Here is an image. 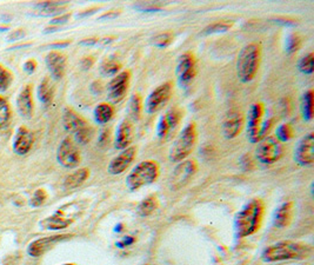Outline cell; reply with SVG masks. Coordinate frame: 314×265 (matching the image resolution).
Masks as SVG:
<instances>
[{
  "mask_svg": "<svg viewBox=\"0 0 314 265\" xmlns=\"http://www.w3.org/2000/svg\"><path fill=\"white\" fill-rule=\"evenodd\" d=\"M26 36V33H25V31L24 30H21V29H19V30H14L13 32H11L10 35H9V37H7V39L9 40H18V39H22V38H24Z\"/></svg>",
  "mask_w": 314,
  "mask_h": 265,
  "instance_id": "obj_42",
  "label": "cell"
},
{
  "mask_svg": "<svg viewBox=\"0 0 314 265\" xmlns=\"http://www.w3.org/2000/svg\"><path fill=\"white\" fill-rule=\"evenodd\" d=\"M294 215L293 202H286L280 205L273 215V225L275 228L285 229L291 224Z\"/></svg>",
  "mask_w": 314,
  "mask_h": 265,
  "instance_id": "obj_22",
  "label": "cell"
},
{
  "mask_svg": "<svg viewBox=\"0 0 314 265\" xmlns=\"http://www.w3.org/2000/svg\"><path fill=\"white\" fill-rule=\"evenodd\" d=\"M262 60V48L258 44H248L240 51L237 60V75L241 83L254 79Z\"/></svg>",
  "mask_w": 314,
  "mask_h": 265,
  "instance_id": "obj_4",
  "label": "cell"
},
{
  "mask_svg": "<svg viewBox=\"0 0 314 265\" xmlns=\"http://www.w3.org/2000/svg\"><path fill=\"white\" fill-rule=\"evenodd\" d=\"M89 177H90L89 169H86V168L79 169L77 170V171H74L73 173H71V175H69L65 178V181H64V188H65L66 190H73V189L81 187Z\"/></svg>",
  "mask_w": 314,
  "mask_h": 265,
  "instance_id": "obj_25",
  "label": "cell"
},
{
  "mask_svg": "<svg viewBox=\"0 0 314 265\" xmlns=\"http://www.w3.org/2000/svg\"><path fill=\"white\" fill-rule=\"evenodd\" d=\"M244 115L240 110L233 109L227 112L224 122H222V134L225 138L233 139L241 132L244 126Z\"/></svg>",
  "mask_w": 314,
  "mask_h": 265,
  "instance_id": "obj_15",
  "label": "cell"
},
{
  "mask_svg": "<svg viewBox=\"0 0 314 265\" xmlns=\"http://www.w3.org/2000/svg\"><path fill=\"white\" fill-rule=\"evenodd\" d=\"M142 112V99L140 97L139 93H134L131 97L130 103H128L127 113H128V119H131L132 122H137L139 120L140 116Z\"/></svg>",
  "mask_w": 314,
  "mask_h": 265,
  "instance_id": "obj_31",
  "label": "cell"
},
{
  "mask_svg": "<svg viewBox=\"0 0 314 265\" xmlns=\"http://www.w3.org/2000/svg\"><path fill=\"white\" fill-rule=\"evenodd\" d=\"M69 44H70V41H64V43H55V44H52L51 47H64V46H67Z\"/></svg>",
  "mask_w": 314,
  "mask_h": 265,
  "instance_id": "obj_48",
  "label": "cell"
},
{
  "mask_svg": "<svg viewBox=\"0 0 314 265\" xmlns=\"http://www.w3.org/2000/svg\"><path fill=\"white\" fill-rule=\"evenodd\" d=\"M67 4L64 2H44L37 4L36 7L39 10L40 16H54L65 10Z\"/></svg>",
  "mask_w": 314,
  "mask_h": 265,
  "instance_id": "obj_28",
  "label": "cell"
},
{
  "mask_svg": "<svg viewBox=\"0 0 314 265\" xmlns=\"http://www.w3.org/2000/svg\"><path fill=\"white\" fill-rule=\"evenodd\" d=\"M159 177V165L154 161L139 163L126 178V187L130 191L139 190L140 188L154 183Z\"/></svg>",
  "mask_w": 314,
  "mask_h": 265,
  "instance_id": "obj_5",
  "label": "cell"
},
{
  "mask_svg": "<svg viewBox=\"0 0 314 265\" xmlns=\"http://www.w3.org/2000/svg\"><path fill=\"white\" fill-rule=\"evenodd\" d=\"M294 136V128L291 124H282L277 128V136L275 138L279 142H289L293 138Z\"/></svg>",
  "mask_w": 314,
  "mask_h": 265,
  "instance_id": "obj_37",
  "label": "cell"
},
{
  "mask_svg": "<svg viewBox=\"0 0 314 265\" xmlns=\"http://www.w3.org/2000/svg\"><path fill=\"white\" fill-rule=\"evenodd\" d=\"M46 65L52 77L59 81L64 77L66 71V57L58 51H51L46 56Z\"/></svg>",
  "mask_w": 314,
  "mask_h": 265,
  "instance_id": "obj_20",
  "label": "cell"
},
{
  "mask_svg": "<svg viewBox=\"0 0 314 265\" xmlns=\"http://www.w3.org/2000/svg\"><path fill=\"white\" fill-rule=\"evenodd\" d=\"M118 16V13H113V14H104L103 17H101L100 19H104V18H107V19H111V18H115Z\"/></svg>",
  "mask_w": 314,
  "mask_h": 265,
  "instance_id": "obj_49",
  "label": "cell"
},
{
  "mask_svg": "<svg viewBox=\"0 0 314 265\" xmlns=\"http://www.w3.org/2000/svg\"><path fill=\"white\" fill-rule=\"evenodd\" d=\"M312 248L300 242L282 241L266 248L262 253V258L266 263L282 262V260L305 259L311 256Z\"/></svg>",
  "mask_w": 314,
  "mask_h": 265,
  "instance_id": "obj_2",
  "label": "cell"
},
{
  "mask_svg": "<svg viewBox=\"0 0 314 265\" xmlns=\"http://www.w3.org/2000/svg\"><path fill=\"white\" fill-rule=\"evenodd\" d=\"M159 203L158 198L156 195H151L149 197H146L142 202H140V204L137 207V212L140 217H147V216L152 215L154 211L158 209Z\"/></svg>",
  "mask_w": 314,
  "mask_h": 265,
  "instance_id": "obj_30",
  "label": "cell"
},
{
  "mask_svg": "<svg viewBox=\"0 0 314 265\" xmlns=\"http://www.w3.org/2000/svg\"><path fill=\"white\" fill-rule=\"evenodd\" d=\"M173 35L171 32H162L152 38V45L158 48H166L172 44Z\"/></svg>",
  "mask_w": 314,
  "mask_h": 265,
  "instance_id": "obj_36",
  "label": "cell"
},
{
  "mask_svg": "<svg viewBox=\"0 0 314 265\" xmlns=\"http://www.w3.org/2000/svg\"><path fill=\"white\" fill-rule=\"evenodd\" d=\"M298 69L302 74L312 75L314 72V55L313 53H308L302 57L298 63Z\"/></svg>",
  "mask_w": 314,
  "mask_h": 265,
  "instance_id": "obj_34",
  "label": "cell"
},
{
  "mask_svg": "<svg viewBox=\"0 0 314 265\" xmlns=\"http://www.w3.org/2000/svg\"><path fill=\"white\" fill-rule=\"evenodd\" d=\"M196 163L194 161H183L181 164H179L176 168L175 172H173L171 178L172 189H180L184 187L185 184L188 183V180L194 176L196 172Z\"/></svg>",
  "mask_w": 314,
  "mask_h": 265,
  "instance_id": "obj_17",
  "label": "cell"
},
{
  "mask_svg": "<svg viewBox=\"0 0 314 265\" xmlns=\"http://www.w3.org/2000/svg\"><path fill=\"white\" fill-rule=\"evenodd\" d=\"M301 115L306 122H311L314 116V93L308 90L302 94L301 98Z\"/></svg>",
  "mask_w": 314,
  "mask_h": 265,
  "instance_id": "obj_27",
  "label": "cell"
},
{
  "mask_svg": "<svg viewBox=\"0 0 314 265\" xmlns=\"http://www.w3.org/2000/svg\"><path fill=\"white\" fill-rule=\"evenodd\" d=\"M134 138V125L131 119L125 118L118 125L116 132L115 146L118 150H125L130 147Z\"/></svg>",
  "mask_w": 314,
  "mask_h": 265,
  "instance_id": "obj_19",
  "label": "cell"
},
{
  "mask_svg": "<svg viewBox=\"0 0 314 265\" xmlns=\"http://www.w3.org/2000/svg\"><path fill=\"white\" fill-rule=\"evenodd\" d=\"M47 199V194L46 191L44 190V189H38V190L33 194L32 198H31V205L32 206H40L43 205V204L46 202Z\"/></svg>",
  "mask_w": 314,
  "mask_h": 265,
  "instance_id": "obj_41",
  "label": "cell"
},
{
  "mask_svg": "<svg viewBox=\"0 0 314 265\" xmlns=\"http://www.w3.org/2000/svg\"><path fill=\"white\" fill-rule=\"evenodd\" d=\"M71 17L70 13H66V14H63V16L60 17H56L53 19V20L51 21L52 25H62V24H65V22L69 21V19Z\"/></svg>",
  "mask_w": 314,
  "mask_h": 265,
  "instance_id": "obj_43",
  "label": "cell"
},
{
  "mask_svg": "<svg viewBox=\"0 0 314 265\" xmlns=\"http://www.w3.org/2000/svg\"><path fill=\"white\" fill-rule=\"evenodd\" d=\"M183 118V112L180 109L173 108L166 111L160 117V120L158 123L157 136L159 141L161 143L171 141L173 135L176 134L177 128L179 127V124Z\"/></svg>",
  "mask_w": 314,
  "mask_h": 265,
  "instance_id": "obj_9",
  "label": "cell"
},
{
  "mask_svg": "<svg viewBox=\"0 0 314 265\" xmlns=\"http://www.w3.org/2000/svg\"><path fill=\"white\" fill-rule=\"evenodd\" d=\"M130 71H123L115 75V78L109 82L107 86V93L108 98L113 103H119V101H122L125 96H126L128 85H130Z\"/></svg>",
  "mask_w": 314,
  "mask_h": 265,
  "instance_id": "obj_13",
  "label": "cell"
},
{
  "mask_svg": "<svg viewBox=\"0 0 314 265\" xmlns=\"http://www.w3.org/2000/svg\"><path fill=\"white\" fill-rule=\"evenodd\" d=\"M159 6H160V4H152V3H147V4H139V5H137L135 7H138V9L140 10H150V11H154V10H158Z\"/></svg>",
  "mask_w": 314,
  "mask_h": 265,
  "instance_id": "obj_44",
  "label": "cell"
},
{
  "mask_svg": "<svg viewBox=\"0 0 314 265\" xmlns=\"http://www.w3.org/2000/svg\"><path fill=\"white\" fill-rule=\"evenodd\" d=\"M13 77L12 73L6 69V67H4L3 65H0V91H6L7 89L10 88V85L12 84Z\"/></svg>",
  "mask_w": 314,
  "mask_h": 265,
  "instance_id": "obj_40",
  "label": "cell"
},
{
  "mask_svg": "<svg viewBox=\"0 0 314 265\" xmlns=\"http://www.w3.org/2000/svg\"><path fill=\"white\" fill-rule=\"evenodd\" d=\"M115 116V109L107 103H100L94 109V119L98 124H107Z\"/></svg>",
  "mask_w": 314,
  "mask_h": 265,
  "instance_id": "obj_29",
  "label": "cell"
},
{
  "mask_svg": "<svg viewBox=\"0 0 314 265\" xmlns=\"http://www.w3.org/2000/svg\"><path fill=\"white\" fill-rule=\"evenodd\" d=\"M86 207L85 202L75 200L60 206L50 217H46L39 223L40 228L45 230H63L69 228L71 224L80 217Z\"/></svg>",
  "mask_w": 314,
  "mask_h": 265,
  "instance_id": "obj_3",
  "label": "cell"
},
{
  "mask_svg": "<svg viewBox=\"0 0 314 265\" xmlns=\"http://www.w3.org/2000/svg\"><path fill=\"white\" fill-rule=\"evenodd\" d=\"M294 161L300 166H311L314 163V135L309 132L297 144Z\"/></svg>",
  "mask_w": 314,
  "mask_h": 265,
  "instance_id": "obj_12",
  "label": "cell"
},
{
  "mask_svg": "<svg viewBox=\"0 0 314 265\" xmlns=\"http://www.w3.org/2000/svg\"><path fill=\"white\" fill-rule=\"evenodd\" d=\"M64 265H74V264H64Z\"/></svg>",
  "mask_w": 314,
  "mask_h": 265,
  "instance_id": "obj_50",
  "label": "cell"
},
{
  "mask_svg": "<svg viewBox=\"0 0 314 265\" xmlns=\"http://www.w3.org/2000/svg\"><path fill=\"white\" fill-rule=\"evenodd\" d=\"M93 63H94V60H93L92 57H86V58L82 59V62H81L82 69H85V70L90 69V67L93 65Z\"/></svg>",
  "mask_w": 314,
  "mask_h": 265,
  "instance_id": "obj_46",
  "label": "cell"
},
{
  "mask_svg": "<svg viewBox=\"0 0 314 265\" xmlns=\"http://www.w3.org/2000/svg\"><path fill=\"white\" fill-rule=\"evenodd\" d=\"M69 237L70 234H56V236L39 238V240L33 241L32 243L28 245L27 253L32 257H40L51 248L54 247L55 244H58L59 242L66 240V238Z\"/></svg>",
  "mask_w": 314,
  "mask_h": 265,
  "instance_id": "obj_18",
  "label": "cell"
},
{
  "mask_svg": "<svg viewBox=\"0 0 314 265\" xmlns=\"http://www.w3.org/2000/svg\"><path fill=\"white\" fill-rule=\"evenodd\" d=\"M172 94V84L169 82L159 85L149 94L145 101V112L149 115H154L160 111L167 104Z\"/></svg>",
  "mask_w": 314,
  "mask_h": 265,
  "instance_id": "obj_10",
  "label": "cell"
},
{
  "mask_svg": "<svg viewBox=\"0 0 314 265\" xmlns=\"http://www.w3.org/2000/svg\"><path fill=\"white\" fill-rule=\"evenodd\" d=\"M99 43V39L97 38H90V39H85L80 41V45H88V46H92V45H96Z\"/></svg>",
  "mask_w": 314,
  "mask_h": 265,
  "instance_id": "obj_47",
  "label": "cell"
},
{
  "mask_svg": "<svg viewBox=\"0 0 314 265\" xmlns=\"http://www.w3.org/2000/svg\"><path fill=\"white\" fill-rule=\"evenodd\" d=\"M56 159H58L59 164L63 165L66 169H74L80 164L81 156L79 152L78 147L75 146L74 142L72 138L66 137L60 143L56 151Z\"/></svg>",
  "mask_w": 314,
  "mask_h": 265,
  "instance_id": "obj_11",
  "label": "cell"
},
{
  "mask_svg": "<svg viewBox=\"0 0 314 265\" xmlns=\"http://www.w3.org/2000/svg\"><path fill=\"white\" fill-rule=\"evenodd\" d=\"M94 135V130L90 125H86L85 127H82L81 130H79L78 132H75L74 137L75 142L79 144H88L91 139H92Z\"/></svg>",
  "mask_w": 314,
  "mask_h": 265,
  "instance_id": "obj_39",
  "label": "cell"
},
{
  "mask_svg": "<svg viewBox=\"0 0 314 265\" xmlns=\"http://www.w3.org/2000/svg\"><path fill=\"white\" fill-rule=\"evenodd\" d=\"M17 106L20 115L24 118H31L33 115L32 85H26L17 98Z\"/></svg>",
  "mask_w": 314,
  "mask_h": 265,
  "instance_id": "obj_23",
  "label": "cell"
},
{
  "mask_svg": "<svg viewBox=\"0 0 314 265\" xmlns=\"http://www.w3.org/2000/svg\"><path fill=\"white\" fill-rule=\"evenodd\" d=\"M137 154V149L134 146H130L127 149L123 150L118 156L115 157L109 162L107 171L109 175L117 176L122 175L124 171H126V169L131 165V163L133 162Z\"/></svg>",
  "mask_w": 314,
  "mask_h": 265,
  "instance_id": "obj_16",
  "label": "cell"
},
{
  "mask_svg": "<svg viewBox=\"0 0 314 265\" xmlns=\"http://www.w3.org/2000/svg\"><path fill=\"white\" fill-rule=\"evenodd\" d=\"M196 74L195 59L191 53H185L180 57L179 63L177 66V78L179 84L187 85L194 79Z\"/></svg>",
  "mask_w": 314,
  "mask_h": 265,
  "instance_id": "obj_14",
  "label": "cell"
},
{
  "mask_svg": "<svg viewBox=\"0 0 314 265\" xmlns=\"http://www.w3.org/2000/svg\"><path fill=\"white\" fill-rule=\"evenodd\" d=\"M265 214V203L260 198L248 202L237 215L234 226L237 236L240 238L254 234L262 226Z\"/></svg>",
  "mask_w": 314,
  "mask_h": 265,
  "instance_id": "obj_1",
  "label": "cell"
},
{
  "mask_svg": "<svg viewBox=\"0 0 314 265\" xmlns=\"http://www.w3.org/2000/svg\"><path fill=\"white\" fill-rule=\"evenodd\" d=\"M233 22L229 20H222V21H217L213 22L209 26H206L204 29L203 35H214V33H224L227 32L229 30L232 29Z\"/></svg>",
  "mask_w": 314,
  "mask_h": 265,
  "instance_id": "obj_33",
  "label": "cell"
},
{
  "mask_svg": "<svg viewBox=\"0 0 314 265\" xmlns=\"http://www.w3.org/2000/svg\"><path fill=\"white\" fill-rule=\"evenodd\" d=\"M33 143H35V138H33L32 132L24 126L19 127L13 143L14 152L20 154V156H24L32 149Z\"/></svg>",
  "mask_w": 314,
  "mask_h": 265,
  "instance_id": "obj_21",
  "label": "cell"
},
{
  "mask_svg": "<svg viewBox=\"0 0 314 265\" xmlns=\"http://www.w3.org/2000/svg\"><path fill=\"white\" fill-rule=\"evenodd\" d=\"M54 84H53L50 78H44L41 83L38 86V97H39L40 101L45 105H48L52 103L53 98H54Z\"/></svg>",
  "mask_w": 314,
  "mask_h": 265,
  "instance_id": "obj_26",
  "label": "cell"
},
{
  "mask_svg": "<svg viewBox=\"0 0 314 265\" xmlns=\"http://www.w3.org/2000/svg\"><path fill=\"white\" fill-rule=\"evenodd\" d=\"M301 44V37L297 35V33H292V35H290L286 39V52L289 53V55L296 53L297 51L300 50Z\"/></svg>",
  "mask_w": 314,
  "mask_h": 265,
  "instance_id": "obj_38",
  "label": "cell"
},
{
  "mask_svg": "<svg viewBox=\"0 0 314 265\" xmlns=\"http://www.w3.org/2000/svg\"><path fill=\"white\" fill-rule=\"evenodd\" d=\"M265 105L263 103H255L251 106L247 116V132L248 138L252 143L259 142L260 139L266 137V135L272 126L273 120H265Z\"/></svg>",
  "mask_w": 314,
  "mask_h": 265,
  "instance_id": "obj_6",
  "label": "cell"
},
{
  "mask_svg": "<svg viewBox=\"0 0 314 265\" xmlns=\"http://www.w3.org/2000/svg\"><path fill=\"white\" fill-rule=\"evenodd\" d=\"M283 154L282 143L275 137H264L260 139L255 149L256 159L265 165H272L277 163Z\"/></svg>",
  "mask_w": 314,
  "mask_h": 265,
  "instance_id": "obj_8",
  "label": "cell"
},
{
  "mask_svg": "<svg viewBox=\"0 0 314 265\" xmlns=\"http://www.w3.org/2000/svg\"><path fill=\"white\" fill-rule=\"evenodd\" d=\"M122 69V64L115 58H108L104 60V63L100 66V72L106 77H115L118 74V72Z\"/></svg>",
  "mask_w": 314,
  "mask_h": 265,
  "instance_id": "obj_32",
  "label": "cell"
},
{
  "mask_svg": "<svg viewBox=\"0 0 314 265\" xmlns=\"http://www.w3.org/2000/svg\"><path fill=\"white\" fill-rule=\"evenodd\" d=\"M37 67V63L35 59H30L24 64V70L26 72H28V73H32V72H35Z\"/></svg>",
  "mask_w": 314,
  "mask_h": 265,
  "instance_id": "obj_45",
  "label": "cell"
},
{
  "mask_svg": "<svg viewBox=\"0 0 314 265\" xmlns=\"http://www.w3.org/2000/svg\"><path fill=\"white\" fill-rule=\"evenodd\" d=\"M196 143V126L194 123H190L183 128L173 145L169 150L168 158L172 163L184 161L194 149Z\"/></svg>",
  "mask_w": 314,
  "mask_h": 265,
  "instance_id": "obj_7",
  "label": "cell"
},
{
  "mask_svg": "<svg viewBox=\"0 0 314 265\" xmlns=\"http://www.w3.org/2000/svg\"><path fill=\"white\" fill-rule=\"evenodd\" d=\"M11 119V109L5 98L0 96V130L5 128Z\"/></svg>",
  "mask_w": 314,
  "mask_h": 265,
  "instance_id": "obj_35",
  "label": "cell"
},
{
  "mask_svg": "<svg viewBox=\"0 0 314 265\" xmlns=\"http://www.w3.org/2000/svg\"><path fill=\"white\" fill-rule=\"evenodd\" d=\"M63 125L67 132H73V134H75V132L81 130L82 127H85L86 125L89 124L86 123V120L79 116L77 112H74L72 109L67 108L64 110Z\"/></svg>",
  "mask_w": 314,
  "mask_h": 265,
  "instance_id": "obj_24",
  "label": "cell"
}]
</instances>
